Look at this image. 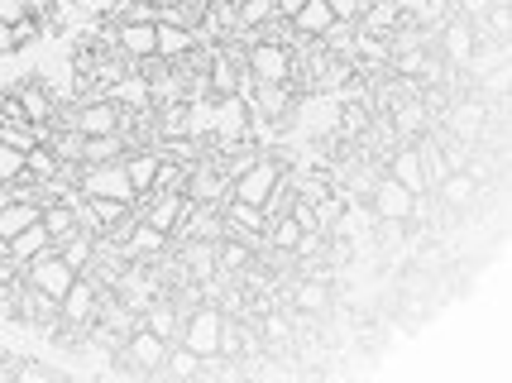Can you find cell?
<instances>
[{
	"label": "cell",
	"instance_id": "cell-1",
	"mask_svg": "<svg viewBox=\"0 0 512 383\" xmlns=\"http://www.w3.org/2000/svg\"><path fill=\"white\" fill-rule=\"evenodd\" d=\"M168 345H173V340L154 336V331L139 321V326L125 331V340L115 345V364L130 369V374H158V369H163V355H168Z\"/></svg>",
	"mask_w": 512,
	"mask_h": 383
},
{
	"label": "cell",
	"instance_id": "cell-2",
	"mask_svg": "<svg viewBox=\"0 0 512 383\" xmlns=\"http://www.w3.org/2000/svg\"><path fill=\"white\" fill-rule=\"evenodd\" d=\"M72 182L82 197H115V202H130L134 206V187L125 178V163H77L72 168Z\"/></svg>",
	"mask_w": 512,
	"mask_h": 383
},
{
	"label": "cell",
	"instance_id": "cell-3",
	"mask_svg": "<svg viewBox=\"0 0 512 383\" xmlns=\"http://www.w3.org/2000/svg\"><path fill=\"white\" fill-rule=\"evenodd\" d=\"M283 173H288V168H283V158L268 154V149H264V154L254 158V163H249L240 178L230 182V197H235V202H249V206H259V211H264V197L273 192V187H278V178H283Z\"/></svg>",
	"mask_w": 512,
	"mask_h": 383
},
{
	"label": "cell",
	"instance_id": "cell-4",
	"mask_svg": "<svg viewBox=\"0 0 512 383\" xmlns=\"http://www.w3.org/2000/svg\"><path fill=\"white\" fill-rule=\"evenodd\" d=\"M10 321H20V326H34V331L53 336V331H58V297L20 278V283H15V316H10Z\"/></svg>",
	"mask_w": 512,
	"mask_h": 383
},
{
	"label": "cell",
	"instance_id": "cell-5",
	"mask_svg": "<svg viewBox=\"0 0 512 383\" xmlns=\"http://www.w3.org/2000/svg\"><path fill=\"white\" fill-rule=\"evenodd\" d=\"M245 72L249 82H292V48L273 44V39H249Z\"/></svg>",
	"mask_w": 512,
	"mask_h": 383
},
{
	"label": "cell",
	"instance_id": "cell-6",
	"mask_svg": "<svg viewBox=\"0 0 512 383\" xmlns=\"http://www.w3.org/2000/svg\"><path fill=\"white\" fill-rule=\"evenodd\" d=\"M182 197L197 206H221L230 197V178L221 173V163L216 158H197V163H187V182H182Z\"/></svg>",
	"mask_w": 512,
	"mask_h": 383
},
{
	"label": "cell",
	"instance_id": "cell-7",
	"mask_svg": "<svg viewBox=\"0 0 512 383\" xmlns=\"http://www.w3.org/2000/svg\"><path fill=\"white\" fill-rule=\"evenodd\" d=\"M20 278H24V283H34V288H44V293H53V297H63L67 288H72V278H77V269H67L63 259H58V249L48 245L44 254H34V259L24 264Z\"/></svg>",
	"mask_w": 512,
	"mask_h": 383
},
{
	"label": "cell",
	"instance_id": "cell-8",
	"mask_svg": "<svg viewBox=\"0 0 512 383\" xmlns=\"http://www.w3.org/2000/svg\"><path fill=\"white\" fill-rule=\"evenodd\" d=\"M10 91H15V101L24 106V120H29V125H48V120L58 115V96H53V87H48L44 77H20Z\"/></svg>",
	"mask_w": 512,
	"mask_h": 383
},
{
	"label": "cell",
	"instance_id": "cell-9",
	"mask_svg": "<svg viewBox=\"0 0 512 383\" xmlns=\"http://www.w3.org/2000/svg\"><path fill=\"white\" fill-rule=\"evenodd\" d=\"M369 206H374V216H379V221H407V211H412V192H407L393 173H383V178H374V187H369Z\"/></svg>",
	"mask_w": 512,
	"mask_h": 383
},
{
	"label": "cell",
	"instance_id": "cell-10",
	"mask_svg": "<svg viewBox=\"0 0 512 383\" xmlns=\"http://www.w3.org/2000/svg\"><path fill=\"white\" fill-rule=\"evenodd\" d=\"M120 163H125V178H130V187H134V202L149 197V192H154V178H158V163H163L158 144H134Z\"/></svg>",
	"mask_w": 512,
	"mask_h": 383
},
{
	"label": "cell",
	"instance_id": "cell-11",
	"mask_svg": "<svg viewBox=\"0 0 512 383\" xmlns=\"http://www.w3.org/2000/svg\"><path fill=\"white\" fill-rule=\"evenodd\" d=\"M201 34L192 29V24H178V20H154V58H163V63H178L182 53H192V44H197Z\"/></svg>",
	"mask_w": 512,
	"mask_h": 383
},
{
	"label": "cell",
	"instance_id": "cell-12",
	"mask_svg": "<svg viewBox=\"0 0 512 383\" xmlns=\"http://www.w3.org/2000/svg\"><path fill=\"white\" fill-rule=\"evenodd\" d=\"M139 321L154 331V336H163V340H178L182 336V312H178V302L168 293H154L144 307H139Z\"/></svg>",
	"mask_w": 512,
	"mask_h": 383
},
{
	"label": "cell",
	"instance_id": "cell-13",
	"mask_svg": "<svg viewBox=\"0 0 512 383\" xmlns=\"http://www.w3.org/2000/svg\"><path fill=\"white\" fill-rule=\"evenodd\" d=\"M431 192H436V206H446V211H469L474 197H479V182L469 178L465 168H455V173H446Z\"/></svg>",
	"mask_w": 512,
	"mask_h": 383
},
{
	"label": "cell",
	"instance_id": "cell-14",
	"mask_svg": "<svg viewBox=\"0 0 512 383\" xmlns=\"http://www.w3.org/2000/svg\"><path fill=\"white\" fill-rule=\"evenodd\" d=\"M388 173L417 197V192H431L426 187V173H422V154H417V144H402L398 154H393V163H388Z\"/></svg>",
	"mask_w": 512,
	"mask_h": 383
},
{
	"label": "cell",
	"instance_id": "cell-15",
	"mask_svg": "<svg viewBox=\"0 0 512 383\" xmlns=\"http://www.w3.org/2000/svg\"><path fill=\"white\" fill-rule=\"evenodd\" d=\"M48 245H53V235L44 230V221H34V226H24L20 235H10V240H5V254H10V259L24 269V264H29L34 254H44Z\"/></svg>",
	"mask_w": 512,
	"mask_h": 383
},
{
	"label": "cell",
	"instance_id": "cell-16",
	"mask_svg": "<svg viewBox=\"0 0 512 383\" xmlns=\"http://www.w3.org/2000/svg\"><path fill=\"white\" fill-rule=\"evenodd\" d=\"M130 154V139L111 130V135H82V163H115Z\"/></svg>",
	"mask_w": 512,
	"mask_h": 383
},
{
	"label": "cell",
	"instance_id": "cell-17",
	"mask_svg": "<svg viewBox=\"0 0 512 383\" xmlns=\"http://www.w3.org/2000/svg\"><path fill=\"white\" fill-rule=\"evenodd\" d=\"M469 48H474V29H469L465 15L446 20V29H441V53H446L450 63H469Z\"/></svg>",
	"mask_w": 512,
	"mask_h": 383
},
{
	"label": "cell",
	"instance_id": "cell-18",
	"mask_svg": "<svg viewBox=\"0 0 512 383\" xmlns=\"http://www.w3.org/2000/svg\"><path fill=\"white\" fill-rule=\"evenodd\" d=\"M331 24H335V15H331L326 0H302L297 15H292V29H297V34H312V39H321Z\"/></svg>",
	"mask_w": 512,
	"mask_h": 383
},
{
	"label": "cell",
	"instance_id": "cell-19",
	"mask_svg": "<svg viewBox=\"0 0 512 383\" xmlns=\"http://www.w3.org/2000/svg\"><path fill=\"white\" fill-rule=\"evenodd\" d=\"M87 211L96 216V226H101V235H111V230H120L125 221L134 216L130 202H115V197H87Z\"/></svg>",
	"mask_w": 512,
	"mask_h": 383
},
{
	"label": "cell",
	"instance_id": "cell-20",
	"mask_svg": "<svg viewBox=\"0 0 512 383\" xmlns=\"http://www.w3.org/2000/svg\"><path fill=\"white\" fill-rule=\"evenodd\" d=\"M53 249H58V259H63L67 269H87L91 254H96V235H87V230H77V235H67V240H53Z\"/></svg>",
	"mask_w": 512,
	"mask_h": 383
},
{
	"label": "cell",
	"instance_id": "cell-21",
	"mask_svg": "<svg viewBox=\"0 0 512 383\" xmlns=\"http://www.w3.org/2000/svg\"><path fill=\"white\" fill-rule=\"evenodd\" d=\"M249 264H254V245L235 240V235H225L221 245H216V269L221 273H245Z\"/></svg>",
	"mask_w": 512,
	"mask_h": 383
},
{
	"label": "cell",
	"instance_id": "cell-22",
	"mask_svg": "<svg viewBox=\"0 0 512 383\" xmlns=\"http://www.w3.org/2000/svg\"><path fill=\"white\" fill-rule=\"evenodd\" d=\"M24 173L34 182H44V178H53V173H63V158L53 154L48 144H34V149H24Z\"/></svg>",
	"mask_w": 512,
	"mask_h": 383
},
{
	"label": "cell",
	"instance_id": "cell-23",
	"mask_svg": "<svg viewBox=\"0 0 512 383\" xmlns=\"http://www.w3.org/2000/svg\"><path fill=\"white\" fill-rule=\"evenodd\" d=\"M278 10H273V0H240L235 5V34H254L264 20H273Z\"/></svg>",
	"mask_w": 512,
	"mask_h": 383
},
{
	"label": "cell",
	"instance_id": "cell-24",
	"mask_svg": "<svg viewBox=\"0 0 512 383\" xmlns=\"http://www.w3.org/2000/svg\"><path fill=\"white\" fill-rule=\"evenodd\" d=\"M197 369H201V360L182 345V340H173L168 345V355H163V369L158 374H173V379H197Z\"/></svg>",
	"mask_w": 512,
	"mask_h": 383
},
{
	"label": "cell",
	"instance_id": "cell-25",
	"mask_svg": "<svg viewBox=\"0 0 512 383\" xmlns=\"http://www.w3.org/2000/svg\"><path fill=\"white\" fill-rule=\"evenodd\" d=\"M422 115H426V106H422V101H402V106H398V115H393V125H398V135H412V139L422 135V125H426Z\"/></svg>",
	"mask_w": 512,
	"mask_h": 383
},
{
	"label": "cell",
	"instance_id": "cell-26",
	"mask_svg": "<svg viewBox=\"0 0 512 383\" xmlns=\"http://www.w3.org/2000/svg\"><path fill=\"white\" fill-rule=\"evenodd\" d=\"M10 34H15V48H29V44H39L48 29H44V20H34V15H24V20H15L10 24Z\"/></svg>",
	"mask_w": 512,
	"mask_h": 383
},
{
	"label": "cell",
	"instance_id": "cell-27",
	"mask_svg": "<svg viewBox=\"0 0 512 383\" xmlns=\"http://www.w3.org/2000/svg\"><path fill=\"white\" fill-rule=\"evenodd\" d=\"M292 302H297L302 312H326V302H331V297H326V288H321V283H302V288L292 293Z\"/></svg>",
	"mask_w": 512,
	"mask_h": 383
},
{
	"label": "cell",
	"instance_id": "cell-28",
	"mask_svg": "<svg viewBox=\"0 0 512 383\" xmlns=\"http://www.w3.org/2000/svg\"><path fill=\"white\" fill-rule=\"evenodd\" d=\"M259 340H268V345H292V326H288V316H264V331H259Z\"/></svg>",
	"mask_w": 512,
	"mask_h": 383
},
{
	"label": "cell",
	"instance_id": "cell-29",
	"mask_svg": "<svg viewBox=\"0 0 512 383\" xmlns=\"http://www.w3.org/2000/svg\"><path fill=\"white\" fill-rule=\"evenodd\" d=\"M10 379H20V383H44V379H53V369H48V364H34V360H15V364H10Z\"/></svg>",
	"mask_w": 512,
	"mask_h": 383
},
{
	"label": "cell",
	"instance_id": "cell-30",
	"mask_svg": "<svg viewBox=\"0 0 512 383\" xmlns=\"http://www.w3.org/2000/svg\"><path fill=\"white\" fill-rule=\"evenodd\" d=\"M326 5H331L335 20H345V24H359V15H364V0H326Z\"/></svg>",
	"mask_w": 512,
	"mask_h": 383
},
{
	"label": "cell",
	"instance_id": "cell-31",
	"mask_svg": "<svg viewBox=\"0 0 512 383\" xmlns=\"http://www.w3.org/2000/svg\"><path fill=\"white\" fill-rule=\"evenodd\" d=\"M493 5H498V0H460V15H465V20H484Z\"/></svg>",
	"mask_w": 512,
	"mask_h": 383
},
{
	"label": "cell",
	"instance_id": "cell-32",
	"mask_svg": "<svg viewBox=\"0 0 512 383\" xmlns=\"http://www.w3.org/2000/svg\"><path fill=\"white\" fill-rule=\"evenodd\" d=\"M20 283V264L10 254H0V288H15Z\"/></svg>",
	"mask_w": 512,
	"mask_h": 383
},
{
	"label": "cell",
	"instance_id": "cell-33",
	"mask_svg": "<svg viewBox=\"0 0 512 383\" xmlns=\"http://www.w3.org/2000/svg\"><path fill=\"white\" fill-rule=\"evenodd\" d=\"M29 10H24V0H0V24H15V20H24Z\"/></svg>",
	"mask_w": 512,
	"mask_h": 383
},
{
	"label": "cell",
	"instance_id": "cell-34",
	"mask_svg": "<svg viewBox=\"0 0 512 383\" xmlns=\"http://www.w3.org/2000/svg\"><path fill=\"white\" fill-rule=\"evenodd\" d=\"M345 120H340V125H345V135H359V130H364V111H359V106H345Z\"/></svg>",
	"mask_w": 512,
	"mask_h": 383
},
{
	"label": "cell",
	"instance_id": "cell-35",
	"mask_svg": "<svg viewBox=\"0 0 512 383\" xmlns=\"http://www.w3.org/2000/svg\"><path fill=\"white\" fill-rule=\"evenodd\" d=\"M10 53H20V48H15V34H10V24H0V58H10Z\"/></svg>",
	"mask_w": 512,
	"mask_h": 383
}]
</instances>
